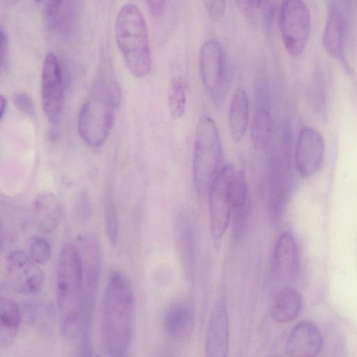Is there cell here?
Returning a JSON list of instances; mask_svg holds the SVG:
<instances>
[{"label":"cell","mask_w":357,"mask_h":357,"mask_svg":"<svg viewBox=\"0 0 357 357\" xmlns=\"http://www.w3.org/2000/svg\"><path fill=\"white\" fill-rule=\"evenodd\" d=\"M322 333L311 320L298 322L290 331L285 350L289 357H317L323 347Z\"/></svg>","instance_id":"15"},{"label":"cell","mask_w":357,"mask_h":357,"mask_svg":"<svg viewBox=\"0 0 357 357\" xmlns=\"http://www.w3.org/2000/svg\"><path fill=\"white\" fill-rule=\"evenodd\" d=\"M271 116L266 109L259 108L252 118L250 135L253 147L257 150L266 149L271 136Z\"/></svg>","instance_id":"24"},{"label":"cell","mask_w":357,"mask_h":357,"mask_svg":"<svg viewBox=\"0 0 357 357\" xmlns=\"http://www.w3.org/2000/svg\"><path fill=\"white\" fill-rule=\"evenodd\" d=\"M192 306L185 302H176L167 309L164 318L167 333L174 338H182L189 335L194 324Z\"/></svg>","instance_id":"19"},{"label":"cell","mask_w":357,"mask_h":357,"mask_svg":"<svg viewBox=\"0 0 357 357\" xmlns=\"http://www.w3.org/2000/svg\"><path fill=\"white\" fill-rule=\"evenodd\" d=\"M176 237L182 265L190 275L195 266V239L192 225L184 215L176 222Z\"/></svg>","instance_id":"23"},{"label":"cell","mask_w":357,"mask_h":357,"mask_svg":"<svg viewBox=\"0 0 357 357\" xmlns=\"http://www.w3.org/2000/svg\"><path fill=\"white\" fill-rule=\"evenodd\" d=\"M301 307L302 297L299 291L292 287H284L275 295L271 316L278 323H288L297 318Z\"/></svg>","instance_id":"21"},{"label":"cell","mask_w":357,"mask_h":357,"mask_svg":"<svg viewBox=\"0 0 357 357\" xmlns=\"http://www.w3.org/2000/svg\"><path fill=\"white\" fill-rule=\"evenodd\" d=\"M21 324V312L13 300L1 297L0 301V342L8 346L15 339Z\"/></svg>","instance_id":"22"},{"label":"cell","mask_w":357,"mask_h":357,"mask_svg":"<svg viewBox=\"0 0 357 357\" xmlns=\"http://www.w3.org/2000/svg\"><path fill=\"white\" fill-rule=\"evenodd\" d=\"M43 11L50 27L62 35L70 33L75 19V6L71 1H43Z\"/></svg>","instance_id":"18"},{"label":"cell","mask_w":357,"mask_h":357,"mask_svg":"<svg viewBox=\"0 0 357 357\" xmlns=\"http://www.w3.org/2000/svg\"><path fill=\"white\" fill-rule=\"evenodd\" d=\"M134 326V293L128 275L110 271L101 310V337L107 357H128Z\"/></svg>","instance_id":"1"},{"label":"cell","mask_w":357,"mask_h":357,"mask_svg":"<svg viewBox=\"0 0 357 357\" xmlns=\"http://www.w3.org/2000/svg\"><path fill=\"white\" fill-rule=\"evenodd\" d=\"M13 102L21 112L33 115L35 112L34 102L31 97L24 91H17L13 94Z\"/></svg>","instance_id":"28"},{"label":"cell","mask_w":357,"mask_h":357,"mask_svg":"<svg viewBox=\"0 0 357 357\" xmlns=\"http://www.w3.org/2000/svg\"><path fill=\"white\" fill-rule=\"evenodd\" d=\"M203 3L206 13L212 22H218L222 20L226 8L225 1H204Z\"/></svg>","instance_id":"29"},{"label":"cell","mask_w":357,"mask_h":357,"mask_svg":"<svg viewBox=\"0 0 357 357\" xmlns=\"http://www.w3.org/2000/svg\"><path fill=\"white\" fill-rule=\"evenodd\" d=\"M120 102L119 88L110 75L101 74L80 107L77 129L88 146L98 147L107 139Z\"/></svg>","instance_id":"2"},{"label":"cell","mask_w":357,"mask_h":357,"mask_svg":"<svg viewBox=\"0 0 357 357\" xmlns=\"http://www.w3.org/2000/svg\"><path fill=\"white\" fill-rule=\"evenodd\" d=\"M199 70L205 89L216 98L221 93L225 81V56L218 40L211 38L202 45Z\"/></svg>","instance_id":"13"},{"label":"cell","mask_w":357,"mask_h":357,"mask_svg":"<svg viewBox=\"0 0 357 357\" xmlns=\"http://www.w3.org/2000/svg\"><path fill=\"white\" fill-rule=\"evenodd\" d=\"M222 151L213 119L202 116L197 122L192 155V174L196 192L204 197L222 169Z\"/></svg>","instance_id":"5"},{"label":"cell","mask_w":357,"mask_h":357,"mask_svg":"<svg viewBox=\"0 0 357 357\" xmlns=\"http://www.w3.org/2000/svg\"><path fill=\"white\" fill-rule=\"evenodd\" d=\"M274 265L278 276L284 280H292L298 275L299 255L296 242L289 232L281 234L275 244Z\"/></svg>","instance_id":"16"},{"label":"cell","mask_w":357,"mask_h":357,"mask_svg":"<svg viewBox=\"0 0 357 357\" xmlns=\"http://www.w3.org/2000/svg\"><path fill=\"white\" fill-rule=\"evenodd\" d=\"M104 216L109 241L112 244H116L119 238V224L116 206L111 195H107L105 199Z\"/></svg>","instance_id":"27"},{"label":"cell","mask_w":357,"mask_h":357,"mask_svg":"<svg viewBox=\"0 0 357 357\" xmlns=\"http://www.w3.org/2000/svg\"><path fill=\"white\" fill-rule=\"evenodd\" d=\"M229 324L227 304L218 299L211 310L204 342V357H227Z\"/></svg>","instance_id":"14"},{"label":"cell","mask_w":357,"mask_h":357,"mask_svg":"<svg viewBox=\"0 0 357 357\" xmlns=\"http://www.w3.org/2000/svg\"><path fill=\"white\" fill-rule=\"evenodd\" d=\"M40 95L46 118L52 124H57L62 111L63 80L60 61L52 52L45 55L43 62Z\"/></svg>","instance_id":"9"},{"label":"cell","mask_w":357,"mask_h":357,"mask_svg":"<svg viewBox=\"0 0 357 357\" xmlns=\"http://www.w3.org/2000/svg\"><path fill=\"white\" fill-rule=\"evenodd\" d=\"M187 86L184 77L174 76L170 82L168 91V107L174 119L181 118L185 112Z\"/></svg>","instance_id":"25"},{"label":"cell","mask_w":357,"mask_h":357,"mask_svg":"<svg viewBox=\"0 0 357 357\" xmlns=\"http://www.w3.org/2000/svg\"><path fill=\"white\" fill-rule=\"evenodd\" d=\"M236 171L231 164L223 166L207 195L210 231L214 241L221 240L230 222L231 208L229 186Z\"/></svg>","instance_id":"7"},{"label":"cell","mask_w":357,"mask_h":357,"mask_svg":"<svg viewBox=\"0 0 357 357\" xmlns=\"http://www.w3.org/2000/svg\"><path fill=\"white\" fill-rule=\"evenodd\" d=\"M26 248L29 257L38 265L46 264L51 257V246L41 236H30L26 241Z\"/></svg>","instance_id":"26"},{"label":"cell","mask_w":357,"mask_h":357,"mask_svg":"<svg viewBox=\"0 0 357 357\" xmlns=\"http://www.w3.org/2000/svg\"><path fill=\"white\" fill-rule=\"evenodd\" d=\"M74 244L80 260L83 302L84 303H92L98 284L101 268L99 243L94 234L87 233L77 237Z\"/></svg>","instance_id":"10"},{"label":"cell","mask_w":357,"mask_h":357,"mask_svg":"<svg viewBox=\"0 0 357 357\" xmlns=\"http://www.w3.org/2000/svg\"><path fill=\"white\" fill-rule=\"evenodd\" d=\"M249 101L246 91L238 87L234 91L231 100L228 124L231 138L238 142L244 136L248 123Z\"/></svg>","instance_id":"20"},{"label":"cell","mask_w":357,"mask_h":357,"mask_svg":"<svg viewBox=\"0 0 357 357\" xmlns=\"http://www.w3.org/2000/svg\"><path fill=\"white\" fill-rule=\"evenodd\" d=\"M115 37L126 67L137 77L147 75L152 65L147 25L137 4L127 3L118 11Z\"/></svg>","instance_id":"4"},{"label":"cell","mask_w":357,"mask_h":357,"mask_svg":"<svg viewBox=\"0 0 357 357\" xmlns=\"http://www.w3.org/2000/svg\"><path fill=\"white\" fill-rule=\"evenodd\" d=\"M146 5L150 14L155 18H160L163 16L166 1H148Z\"/></svg>","instance_id":"31"},{"label":"cell","mask_w":357,"mask_h":357,"mask_svg":"<svg viewBox=\"0 0 357 357\" xmlns=\"http://www.w3.org/2000/svg\"><path fill=\"white\" fill-rule=\"evenodd\" d=\"M32 213L37 228L42 232L51 233L61 222L62 208L60 200L52 192H40L33 201Z\"/></svg>","instance_id":"17"},{"label":"cell","mask_w":357,"mask_h":357,"mask_svg":"<svg viewBox=\"0 0 357 357\" xmlns=\"http://www.w3.org/2000/svg\"><path fill=\"white\" fill-rule=\"evenodd\" d=\"M344 11L338 2H329L322 40L327 53L350 73L351 68L346 59L347 21Z\"/></svg>","instance_id":"12"},{"label":"cell","mask_w":357,"mask_h":357,"mask_svg":"<svg viewBox=\"0 0 357 357\" xmlns=\"http://www.w3.org/2000/svg\"><path fill=\"white\" fill-rule=\"evenodd\" d=\"M325 152V142L315 128L304 126L300 130L295 149V165L299 174L307 178L321 168Z\"/></svg>","instance_id":"11"},{"label":"cell","mask_w":357,"mask_h":357,"mask_svg":"<svg viewBox=\"0 0 357 357\" xmlns=\"http://www.w3.org/2000/svg\"><path fill=\"white\" fill-rule=\"evenodd\" d=\"M8 55V37L3 27L0 31V61L3 69L6 65Z\"/></svg>","instance_id":"32"},{"label":"cell","mask_w":357,"mask_h":357,"mask_svg":"<svg viewBox=\"0 0 357 357\" xmlns=\"http://www.w3.org/2000/svg\"><path fill=\"white\" fill-rule=\"evenodd\" d=\"M282 40L288 54L300 56L310 37L311 15L305 3L301 0L282 1L279 15Z\"/></svg>","instance_id":"6"},{"label":"cell","mask_w":357,"mask_h":357,"mask_svg":"<svg viewBox=\"0 0 357 357\" xmlns=\"http://www.w3.org/2000/svg\"><path fill=\"white\" fill-rule=\"evenodd\" d=\"M236 8L247 17L255 16L257 10L259 8L261 1H235Z\"/></svg>","instance_id":"30"},{"label":"cell","mask_w":357,"mask_h":357,"mask_svg":"<svg viewBox=\"0 0 357 357\" xmlns=\"http://www.w3.org/2000/svg\"><path fill=\"white\" fill-rule=\"evenodd\" d=\"M56 292L61 333L66 339H73L80 330L84 313L82 270L74 243L65 244L59 254Z\"/></svg>","instance_id":"3"},{"label":"cell","mask_w":357,"mask_h":357,"mask_svg":"<svg viewBox=\"0 0 357 357\" xmlns=\"http://www.w3.org/2000/svg\"><path fill=\"white\" fill-rule=\"evenodd\" d=\"M7 107V100L6 98L3 96L1 95V109H0V119L2 120L4 113L6 112Z\"/></svg>","instance_id":"33"},{"label":"cell","mask_w":357,"mask_h":357,"mask_svg":"<svg viewBox=\"0 0 357 357\" xmlns=\"http://www.w3.org/2000/svg\"><path fill=\"white\" fill-rule=\"evenodd\" d=\"M4 273L8 286L20 294H36L44 284V273L39 265L20 250H13L7 255Z\"/></svg>","instance_id":"8"}]
</instances>
